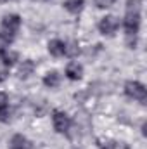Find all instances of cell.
<instances>
[{
    "label": "cell",
    "mask_w": 147,
    "mask_h": 149,
    "mask_svg": "<svg viewBox=\"0 0 147 149\" xmlns=\"http://www.w3.org/2000/svg\"><path fill=\"white\" fill-rule=\"evenodd\" d=\"M123 26L126 31V43L130 49H133L137 43L139 30H140V2L139 0H126V12H125Z\"/></svg>",
    "instance_id": "obj_1"
},
{
    "label": "cell",
    "mask_w": 147,
    "mask_h": 149,
    "mask_svg": "<svg viewBox=\"0 0 147 149\" xmlns=\"http://www.w3.org/2000/svg\"><path fill=\"white\" fill-rule=\"evenodd\" d=\"M125 94L130 97V99H135L139 102H146L147 99V90H146V85L137 81V80H130L125 83Z\"/></svg>",
    "instance_id": "obj_2"
},
{
    "label": "cell",
    "mask_w": 147,
    "mask_h": 149,
    "mask_svg": "<svg viewBox=\"0 0 147 149\" xmlns=\"http://www.w3.org/2000/svg\"><path fill=\"white\" fill-rule=\"evenodd\" d=\"M52 125L57 134H68L71 128V116L68 113L55 109L52 113Z\"/></svg>",
    "instance_id": "obj_3"
},
{
    "label": "cell",
    "mask_w": 147,
    "mask_h": 149,
    "mask_svg": "<svg viewBox=\"0 0 147 149\" xmlns=\"http://www.w3.org/2000/svg\"><path fill=\"white\" fill-rule=\"evenodd\" d=\"M21 28V17L17 14H7L2 19V33L14 37L17 33V30Z\"/></svg>",
    "instance_id": "obj_4"
},
{
    "label": "cell",
    "mask_w": 147,
    "mask_h": 149,
    "mask_svg": "<svg viewBox=\"0 0 147 149\" xmlns=\"http://www.w3.org/2000/svg\"><path fill=\"white\" fill-rule=\"evenodd\" d=\"M118 28H119V21L114 17V16H104L101 21H99V31L102 33V35H114L116 31H118Z\"/></svg>",
    "instance_id": "obj_5"
},
{
    "label": "cell",
    "mask_w": 147,
    "mask_h": 149,
    "mask_svg": "<svg viewBox=\"0 0 147 149\" xmlns=\"http://www.w3.org/2000/svg\"><path fill=\"white\" fill-rule=\"evenodd\" d=\"M66 76L69 80H73V81L81 80V76H83V66L80 63H76V61L68 63V66H66Z\"/></svg>",
    "instance_id": "obj_6"
},
{
    "label": "cell",
    "mask_w": 147,
    "mask_h": 149,
    "mask_svg": "<svg viewBox=\"0 0 147 149\" xmlns=\"http://www.w3.org/2000/svg\"><path fill=\"white\" fill-rule=\"evenodd\" d=\"M49 52H50V56H54V57H61V56H64V52H66V43H64L62 40H59V38H54V40L49 42Z\"/></svg>",
    "instance_id": "obj_7"
},
{
    "label": "cell",
    "mask_w": 147,
    "mask_h": 149,
    "mask_svg": "<svg viewBox=\"0 0 147 149\" xmlns=\"http://www.w3.org/2000/svg\"><path fill=\"white\" fill-rule=\"evenodd\" d=\"M9 149H31V144H30V141H28L24 135L16 134V135H12V139H10Z\"/></svg>",
    "instance_id": "obj_8"
},
{
    "label": "cell",
    "mask_w": 147,
    "mask_h": 149,
    "mask_svg": "<svg viewBox=\"0 0 147 149\" xmlns=\"http://www.w3.org/2000/svg\"><path fill=\"white\" fill-rule=\"evenodd\" d=\"M9 97H7V94L5 92H0V121L2 123H5V121H9Z\"/></svg>",
    "instance_id": "obj_9"
},
{
    "label": "cell",
    "mask_w": 147,
    "mask_h": 149,
    "mask_svg": "<svg viewBox=\"0 0 147 149\" xmlns=\"http://www.w3.org/2000/svg\"><path fill=\"white\" fill-rule=\"evenodd\" d=\"M59 83H61V74L57 71H49L43 76V85L49 88H55V87H59Z\"/></svg>",
    "instance_id": "obj_10"
},
{
    "label": "cell",
    "mask_w": 147,
    "mask_h": 149,
    "mask_svg": "<svg viewBox=\"0 0 147 149\" xmlns=\"http://www.w3.org/2000/svg\"><path fill=\"white\" fill-rule=\"evenodd\" d=\"M33 71H35V63H33V61H30V59H26V61H23V63L19 64L17 74H19L21 78H28Z\"/></svg>",
    "instance_id": "obj_11"
},
{
    "label": "cell",
    "mask_w": 147,
    "mask_h": 149,
    "mask_svg": "<svg viewBox=\"0 0 147 149\" xmlns=\"http://www.w3.org/2000/svg\"><path fill=\"white\" fill-rule=\"evenodd\" d=\"M64 7L71 14H80L83 10V7H85V0H66L64 2Z\"/></svg>",
    "instance_id": "obj_12"
},
{
    "label": "cell",
    "mask_w": 147,
    "mask_h": 149,
    "mask_svg": "<svg viewBox=\"0 0 147 149\" xmlns=\"http://www.w3.org/2000/svg\"><path fill=\"white\" fill-rule=\"evenodd\" d=\"M0 57H2V63H3V66H5V68H7V66H12V64H16V61H17V54H16L14 50H10V49L3 50V52L0 54Z\"/></svg>",
    "instance_id": "obj_13"
},
{
    "label": "cell",
    "mask_w": 147,
    "mask_h": 149,
    "mask_svg": "<svg viewBox=\"0 0 147 149\" xmlns=\"http://www.w3.org/2000/svg\"><path fill=\"white\" fill-rule=\"evenodd\" d=\"M10 42H12V37H9V35H5V33H2V31H0V54H2L3 50H7V49H9Z\"/></svg>",
    "instance_id": "obj_14"
},
{
    "label": "cell",
    "mask_w": 147,
    "mask_h": 149,
    "mask_svg": "<svg viewBox=\"0 0 147 149\" xmlns=\"http://www.w3.org/2000/svg\"><path fill=\"white\" fill-rule=\"evenodd\" d=\"M64 54H68V56H71L74 57L76 54H80V45L76 43V42H71V43H66V52Z\"/></svg>",
    "instance_id": "obj_15"
},
{
    "label": "cell",
    "mask_w": 147,
    "mask_h": 149,
    "mask_svg": "<svg viewBox=\"0 0 147 149\" xmlns=\"http://www.w3.org/2000/svg\"><path fill=\"white\" fill-rule=\"evenodd\" d=\"M99 149H118V144L109 139H101L99 141Z\"/></svg>",
    "instance_id": "obj_16"
},
{
    "label": "cell",
    "mask_w": 147,
    "mask_h": 149,
    "mask_svg": "<svg viewBox=\"0 0 147 149\" xmlns=\"http://www.w3.org/2000/svg\"><path fill=\"white\" fill-rule=\"evenodd\" d=\"M112 3H114V0H95V5L99 9H109Z\"/></svg>",
    "instance_id": "obj_17"
},
{
    "label": "cell",
    "mask_w": 147,
    "mask_h": 149,
    "mask_svg": "<svg viewBox=\"0 0 147 149\" xmlns=\"http://www.w3.org/2000/svg\"><path fill=\"white\" fill-rule=\"evenodd\" d=\"M0 2H7V0H0Z\"/></svg>",
    "instance_id": "obj_18"
}]
</instances>
